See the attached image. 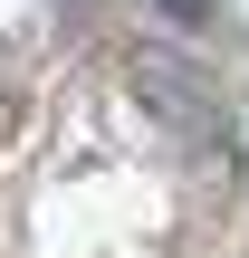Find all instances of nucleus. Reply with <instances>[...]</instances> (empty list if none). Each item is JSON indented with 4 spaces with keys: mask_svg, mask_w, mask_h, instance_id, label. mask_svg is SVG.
I'll return each instance as SVG.
<instances>
[{
    "mask_svg": "<svg viewBox=\"0 0 249 258\" xmlns=\"http://www.w3.org/2000/svg\"><path fill=\"white\" fill-rule=\"evenodd\" d=\"M125 86L144 96L154 124H173V134H221V96H211V77H202L192 57H173V48H125Z\"/></svg>",
    "mask_w": 249,
    "mask_h": 258,
    "instance_id": "nucleus-1",
    "label": "nucleus"
},
{
    "mask_svg": "<svg viewBox=\"0 0 249 258\" xmlns=\"http://www.w3.org/2000/svg\"><path fill=\"white\" fill-rule=\"evenodd\" d=\"M221 144H230V172H240V191H249V96L221 105Z\"/></svg>",
    "mask_w": 249,
    "mask_h": 258,
    "instance_id": "nucleus-2",
    "label": "nucleus"
},
{
    "mask_svg": "<svg viewBox=\"0 0 249 258\" xmlns=\"http://www.w3.org/2000/svg\"><path fill=\"white\" fill-rule=\"evenodd\" d=\"M154 10H163V19H192V29H202V19H221V0H154Z\"/></svg>",
    "mask_w": 249,
    "mask_h": 258,
    "instance_id": "nucleus-3",
    "label": "nucleus"
}]
</instances>
